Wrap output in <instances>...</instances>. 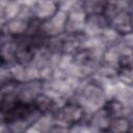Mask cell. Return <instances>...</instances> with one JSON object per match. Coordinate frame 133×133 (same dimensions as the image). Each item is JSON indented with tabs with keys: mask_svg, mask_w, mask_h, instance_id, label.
Listing matches in <instances>:
<instances>
[{
	"mask_svg": "<svg viewBox=\"0 0 133 133\" xmlns=\"http://www.w3.org/2000/svg\"><path fill=\"white\" fill-rule=\"evenodd\" d=\"M54 117L69 127H79L86 124L88 113L74 99L66 100L54 113Z\"/></svg>",
	"mask_w": 133,
	"mask_h": 133,
	"instance_id": "cell-1",
	"label": "cell"
},
{
	"mask_svg": "<svg viewBox=\"0 0 133 133\" xmlns=\"http://www.w3.org/2000/svg\"><path fill=\"white\" fill-rule=\"evenodd\" d=\"M32 19L38 22H45L51 19L59 9V2L54 1H39L31 2L30 4Z\"/></svg>",
	"mask_w": 133,
	"mask_h": 133,
	"instance_id": "cell-2",
	"label": "cell"
},
{
	"mask_svg": "<svg viewBox=\"0 0 133 133\" xmlns=\"http://www.w3.org/2000/svg\"><path fill=\"white\" fill-rule=\"evenodd\" d=\"M106 133H132L131 118L128 115L112 118Z\"/></svg>",
	"mask_w": 133,
	"mask_h": 133,
	"instance_id": "cell-3",
	"label": "cell"
},
{
	"mask_svg": "<svg viewBox=\"0 0 133 133\" xmlns=\"http://www.w3.org/2000/svg\"><path fill=\"white\" fill-rule=\"evenodd\" d=\"M23 133H25V132H23Z\"/></svg>",
	"mask_w": 133,
	"mask_h": 133,
	"instance_id": "cell-4",
	"label": "cell"
}]
</instances>
